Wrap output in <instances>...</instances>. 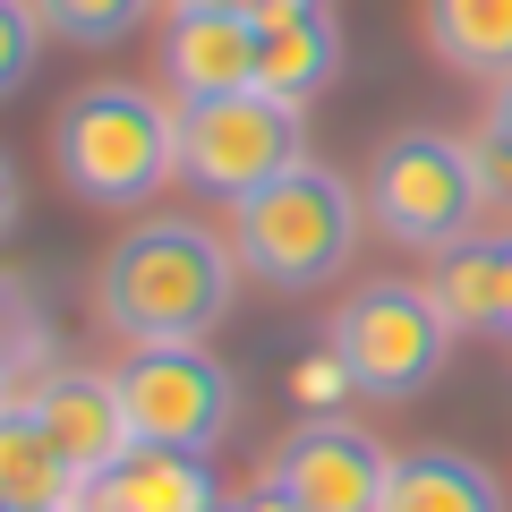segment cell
I'll return each mask as SVG.
<instances>
[{
	"mask_svg": "<svg viewBox=\"0 0 512 512\" xmlns=\"http://www.w3.org/2000/svg\"><path fill=\"white\" fill-rule=\"evenodd\" d=\"M239 256L222 248L205 222H137L111 239L103 282H94V316L103 333H120L128 350L154 342H205L231 316Z\"/></svg>",
	"mask_w": 512,
	"mask_h": 512,
	"instance_id": "1",
	"label": "cell"
},
{
	"mask_svg": "<svg viewBox=\"0 0 512 512\" xmlns=\"http://www.w3.org/2000/svg\"><path fill=\"white\" fill-rule=\"evenodd\" d=\"M52 171L94 214H137L180 171V111L154 103L146 86H120V77L77 86L52 111Z\"/></svg>",
	"mask_w": 512,
	"mask_h": 512,
	"instance_id": "2",
	"label": "cell"
},
{
	"mask_svg": "<svg viewBox=\"0 0 512 512\" xmlns=\"http://www.w3.org/2000/svg\"><path fill=\"white\" fill-rule=\"evenodd\" d=\"M231 248L256 282L274 291H316L350 265L359 248V197L342 171L325 163H291L282 180H265L256 197L231 205Z\"/></svg>",
	"mask_w": 512,
	"mask_h": 512,
	"instance_id": "3",
	"label": "cell"
},
{
	"mask_svg": "<svg viewBox=\"0 0 512 512\" xmlns=\"http://www.w3.org/2000/svg\"><path fill=\"white\" fill-rule=\"evenodd\" d=\"M291 163H308V120H299V103H282L265 86L188 94L180 103V180L188 188L239 205L265 180H282Z\"/></svg>",
	"mask_w": 512,
	"mask_h": 512,
	"instance_id": "4",
	"label": "cell"
},
{
	"mask_svg": "<svg viewBox=\"0 0 512 512\" xmlns=\"http://www.w3.org/2000/svg\"><path fill=\"white\" fill-rule=\"evenodd\" d=\"M478 171H470V137H444V128H402L376 146V171H367V214H376L384 239L402 248H461L478 239Z\"/></svg>",
	"mask_w": 512,
	"mask_h": 512,
	"instance_id": "5",
	"label": "cell"
},
{
	"mask_svg": "<svg viewBox=\"0 0 512 512\" xmlns=\"http://www.w3.org/2000/svg\"><path fill=\"white\" fill-rule=\"evenodd\" d=\"M333 350L350 359L367 402H419L427 384L444 376L453 325L436 316L427 282H376V291L333 308Z\"/></svg>",
	"mask_w": 512,
	"mask_h": 512,
	"instance_id": "6",
	"label": "cell"
},
{
	"mask_svg": "<svg viewBox=\"0 0 512 512\" xmlns=\"http://www.w3.org/2000/svg\"><path fill=\"white\" fill-rule=\"evenodd\" d=\"M111 384H120L128 436L137 444H171V453H214L222 427H231V410H239L231 367H222L205 342L128 350V359L111 367Z\"/></svg>",
	"mask_w": 512,
	"mask_h": 512,
	"instance_id": "7",
	"label": "cell"
},
{
	"mask_svg": "<svg viewBox=\"0 0 512 512\" xmlns=\"http://www.w3.org/2000/svg\"><path fill=\"white\" fill-rule=\"evenodd\" d=\"M265 478H274L282 495H299L308 512H376L393 461H384L350 419H299L291 436L274 444Z\"/></svg>",
	"mask_w": 512,
	"mask_h": 512,
	"instance_id": "8",
	"label": "cell"
},
{
	"mask_svg": "<svg viewBox=\"0 0 512 512\" xmlns=\"http://www.w3.org/2000/svg\"><path fill=\"white\" fill-rule=\"evenodd\" d=\"M18 410H35V427L69 453L77 478H103L111 461L128 453V410H120V384L94 376V367H43L35 384L18 393Z\"/></svg>",
	"mask_w": 512,
	"mask_h": 512,
	"instance_id": "9",
	"label": "cell"
},
{
	"mask_svg": "<svg viewBox=\"0 0 512 512\" xmlns=\"http://www.w3.org/2000/svg\"><path fill=\"white\" fill-rule=\"evenodd\" d=\"M77 512H222V487L205 453H171V444H128L103 478L77 487Z\"/></svg>",
	"mask_w": 512,
	"mask_h": 512,
	"instance_id": "10",
	"label": "cell"
},
{
	"mask_svg": "<svg viewBox=\"0 0 512 512\" xmlns=\"http://www.w3.org/2000/svg\"><path fill=\"white\" fill-rule=\"evenodd\" d=\"M256 52H265V26L256 18H222V9H180L163 35V77L171 94H239L256 86Z\"/></svg>",
	"mask_w": 512,
	"mask_h": 512,
	"instance_id": "11",
	"label": "cell"
},
{
	"mask_svg": "<svg viewBox=\"0 0 512 512\" xmlns=\"http://www.w3.org/2000/svg\"><path fill=\"white\" fill-rule=\"evenodd\" d=\"M419 35L444 69L504 86L512 77V0H419Z\"/></svg>",
	"mask_w": 512,
	"mask_h": 512,
	"instance_id": "12",
	"label": "cell"
},
{
	"mask_svg": "<svg viewBox=\"0 0 512 512\" xmlns=\"http://www.w3.org/2000/svg\"><path fill=\"white\" fill-rule=\"evenodd\" d=\"M376 512H504V487H495L487 461L470 453H393V478H384Z\"/></svg>",
	"mask_w": 512,
	"mask_h": 512,
	"instance_id": "13",
	"label": "cell"
},
{
	"mask_svg": "<svg viewBox=\"0 0 512 512\" xmlns=\"http://www.w3.org/2000/svg\"><path fill=\"white\" fill-rule=\"evenodd\" d=\"M427 299L436 316L461 333H504V239H461V248L436 256V274H427Z\"/></svg>",
	"mask_w": 512,
	"mask_h": 512,
	"instance_id": "14",
	"label": "cell"
},
{
	"mask_svg": "<svg viewBox=\"0 0 512 512\" xmlns=\"http://www.w3.org/2000/svg\"><path fill=\"white\" fill-rule=\"evenodd\" d=\"M77 487H86V478H77L69 453L35 427V410H0V512L77 504Z\"/></svg>",
	"mask_w": 512,
	"mask_h": 512,
	"instance_id": "15",
	"label": "cell"
},
{
	"mask_svg": "<svg viewBox=\"0 0 512 512\" xmlns=\"http://www.w3.org/2000/svg\"><path fill=\"white\" fill-rule=\"evenodd\" d=\"M333 69H342V26H333V9L325 18H299V26H265V52H256V86L265 94L308 111L333 86Z\"/></svg>",
	"mask_w": 512,
	"mask_h": 512,
	"instance_id": "16",
	"label": "cell"
},
{
	"mask_svg": "<svg viewBox=\"0 0 512 512\" xmlns=\"http://www.w3.org/2000/svg\"><path fill=\"white\" fill-rule=\"evenodd\" d=\"M43 26H52L60 43H77V52H103V43H128L137 35V18H146L154 0H35Z\"/></svg>",
	"mask_w": 512,
	"mask_h": 512,
	"instance_id": "17",
	"label": "cell"
},
{
	"mask_svg": "<svg viewBox=\"0 0 512 512\" xmlns=\"http://www.w3.org/2000/svg\"><path fill=\"white\" fill-rule=\"evenodd\" d=\"M43 35H52V26H43V9H35V0H0V103H9V94H18L26 77H35Z\"/></svg>",
	"mask_w": 512,
	"mask_h": 512,
	"instance_id": "18",
	"label": "cell"
},
{
	"mask_svg": "<svg viewBox=\"0 0 512 512\" xmlns=\"http://www.w3.org/2000/svg\"><path fill=\"white\" fill-rule=\"evenodd\" d=\"M350 393H359V376H350L342 350H325V359H299V367H291V402L316 410V419H333V402H350Z\"/></svg>",
	"mask_w": 512,
	"mask_h": 512,
	"instance_id": "19",
	"label": "cell"
},
{
	"mask_svg": "<svg viewBox=\"0 0 512 512\" xmlns=\"http://www.w3.org/2000/svg\"><path fill=\"white\" fill-rule=\"evenodd\" d=\"M171 9H222V18H256V26H299V18H325L333 0H171Z\"/></svg>",
	"mask_w": 512,
	"mask_h": 512,
	"instance_id": "20",
	"label": "cell"
},
{
	"mask_svg": "<svg viewBox=\"0 0 512 512\" xmlns=\"http://www.w3.org/2000/svg\"><path fill=\"white\" fill-rule=\"evenodd\" d=\"M470 171H478V197L487 205H512V146H495L487 128L470 137Z\"/></svg>",
	"mask_w": 512,
	"mask_h": 512,
	"instance_id": "21",
	"label": "cell"
},
{
	"mask_svg": "<svg viewBox=\"0 0 512 512\" xmlns=\"http://www.w3.org/2000/svg\"><path fill=\"white\" fill-rule=\"evenodd\" d=\"M478 128H487L495 146H512V77H504V86L487 94V120H478Z\"/></svg>",
	"mask_w": 512,
	"mask_h": 512,
	"instance_id": "22",
	"label": "cell"
},
{
	"mask_svg": "<svg viewBox=\"0 0 512 512\" xmlns=\"http://www.w3.org/2000/svg\"><path fill=\"white\" fill-rule=\"evenodd\" d=\"M239 512H308V504H299V495H282L274 478H265V487H256V495H239Z\"/></svg>",
	"mask_w": 512,
	"mask_h": 512,
	"instance_id": "23",
	"label": "cell"
},
{
	"mask_svg": "<svg viewBox=\"0 0 512 512\" xmlns=\"http://www.w3.org/2000/svg\"><path fill=\"white\" fill-rule=\"evenodd\" d=\"M9 222H18V171H9V154H0V239H9Z\"/></svg>",
	"mask_w": 512,
	"mask_h": 512,
	"instance_id": "24",
	"label": "cell"
},
{
	"mask_svg": "<svg viewBox=\"0 0 512 512\" xmlns=\"http://www.w3.org/2000/svg\"><path fill=\"white\" fill-rule=\"evenodd\" d=\"M504 333H512V248H504Z\"/></svg>",
	"mask_w": 512,
	"mask_h": 512,
	"instance_id": "25",
	"label": "cell"
},
{
	"mask_svg": "<svg viewBox=\"0 0 512 512\" xmlns=\"http://www.w3.org/2000/svg\"><path fill=\"white\" fill-rule=\"evenodd\" d=\"M26 512H77V504H26Z\"/></svg>",
	"mask_w": 512,
	"mask_h": 512,
	"instance_id": "26",
	"label": "cell"
},
{
	"mask_svg": "<svg viewBox=\"0 0 512 512\" xmlns=\"http://www.w3.org/2000/svg\"><path fill=\"white\" fill-rule=\"evenodd\" d=\"M0 410H18V402H9V376H0Z\"/></svg>",
	"mask_w": 512,
	"mask_h": 512,
	"instance_id": "27",
	"label": "cell"
}]
</instances>
